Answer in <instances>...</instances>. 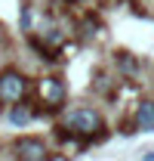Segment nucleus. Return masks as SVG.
Wrapping results in <instances>:
<instances>
[{
  "label": "nucleus",
  "instance_id": "obj_7",
  "mask_svg": "<svg viewBox=\"0 0 154 161\" xmlns=\"http://www.w3.org/2000/svg\"><path fill=\"white\" fill-rule=\"evenodd\" d=\"M114 62H117V68H120L126 78H133L136 71H139V59H136L133 53H117V56H114Z\"/></svg>",
  "mask_w": 154,
  "mask_h": 161
},
{
  "label": "nucleus",
  "instance_id": "obj_3",
  "mask_svg": "<svg viewBox=\"0 0 154 161\" xmlns=\"http://www.w3.org/2000/svg\"><path fill=\"white\" fill-rule=\"evenodd\" d=\"M31 93V80L19 68H3L0 71V102L3 105H19Z\"/></svg>",
  "mask_w": 154,
  "mask_h": 161
},
{
  "label": "nucleus",
  "instance_id": "obj_4",
  "mask_svg": "<svg viewBox=\"0 0 154 161\" xmlns=\"http://www.w3.org/2000/svg\"><path fill=\"white\" fill-rule=\"evenodd\" d=\"M13 152L19 161H49V146L40 136H19Z\"/></svg>",
  "mask_w": 154,
  "mask_h": 161
},
{
  "label": "nucleus",
  "instance_id": "obj_8",
  "mask_svg": "<svg viewBox=\"0 0 154 161\" xmlns=\"http://www.w3.org/2000/svg\"><path fill=\"white\" fill-rule=\"evenodd\" d=\"M31 118H34V112H31L28 105H13V108H9V121H13L16 127H25Z\"/></svg>",
  "mask_w": 154,
  "mask_h": 161
},
{
  "label": "nucleus",
  "instance_id": "obj_2",
  "mask_svg": "<svg viewBox=\"0 0 154 161\" xmlns=\"http://www.w3.org/2000/svg\"><path fill=\"white\" fill-rule=\"evenodd\" d=\"M34 93H37L40 112H59L65 99H68V87L59 75H43V78L34 84Z\"/></svg>",
  "mask_w": 154,
  "mask_h": 161
},
{
  "label": "nucleus",
  "instance_id": "obj_9",
  "mask_svg": "<svg viewBox=\"0 0 154 161\" xmlns=\"http://www.w3.org/2000/svg\"><path fill=\"white\" fill-rule=\"evenodd\" d=\"M145 161H154V152H151V155H145Z\"/></svg>",
  "mask_w": 154,
  "mask_h": 161
},
{
  "label": "nucleus",
  "instance_id": "obj_6",
  "mask_svg": "<svg viewBox=\"0 0 154 161\" xmlns=\"http://www.w3.org/2000/svg\"><path fill=\"white\" fill-rule=\"evenodd\" d=\"M136 130H154V99H142L133 115Z\"/></svg>",
  "mask_w": 154,
  "mask_h": 161
},
{
  "label": "nucleus",
  "instance_id": "obj_1",
  "mask_svg": "<svg viewBox=\"0 0 154 161\" xmlns=\"http://www.w3.org/2000/svg\"><path fill=\"white\" fill-rule=\"evenodd\" d=\"M65 127L74 133V136H80V140H105V121H102V115H99L96 108H90V105H80V108H74V112H68V121H65Z\"/></svg>",
  "mask_w": 154,
  "mask_h": 161
},
{
  "label": "nucleus",
  "instance_id": "obj_5",
  "mask_svg": "<svg viewBox=\"0 0 154 161\" xmlns=\"http://www.w3.org/2000/svg\"><path fill=\"white\" fill-rule=\"evenodd\" d=\"M102 19H99L96 13H86V16H80L77 19V34H80V40H96L102 37Z\"/></svg>",
  "mask_w": 154,
  "mask_h": 161
}]
</instances>
